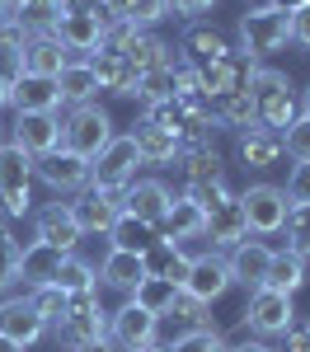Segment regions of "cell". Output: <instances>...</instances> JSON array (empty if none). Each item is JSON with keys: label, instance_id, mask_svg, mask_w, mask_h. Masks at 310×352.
Segmentation results:
<instances>
[{"label": "cell", "instance_id": "cell-1", "mask_svg": "<svg viewBox=\"0 0 310 352\" xmlns=\"http://www.w3.org/2000/svg\"><path fill=\"white\" fill-rule=\"evenodd\" d=\"M250 104H254V127H263V132H287L301 113H296V99H291V80L273 71V66H254L250 76Z\"/></svg>", "mask_w": 310, "mask_h": 352}, {"label": "cell", "instance_id": "cell-2", "mask_svg": "<svg viewBox=\"0 0 310 352\" xmlns=\"http://www.w3.org/2000/svg\"><path fill=\"white\" fill-rule=\"evenodd\" d=\"M56 338H61L71 352L89 348V343H99V338H109V310L99 305V287H94V292L66 296V310H61V320H56Z\"/></svg>", "mask_w": 310, "mask_h": 352}, {"label": "cell", "instance_id": "cell-3", "mask_svg": "<svg viewBox=\"0 0 310 352\" xmlns=\"http://www.w3.org/2000/svg\"><path fill=\"white\" fill-rule=\"evenodd\" d=\"M291 43V14L278 5H254L240 14V52L258 61V56H273Z\"/></svg>", "mask_w": 310, "mask_h": 352}, {"label": "cell", "instance_id": "cell-4", "mask_svg": "<svg viewBox=\"0 0 310 352\" xmlns=\"http://www.w3.org/2000/svg\"><path fill=\"white\" fill-rule=\"evenodd\" d=\"M33 155L24 146L5 141L0 146V212L5 217H28L33 207Z\"/></svg>", "mask_w": 310, "mask_h": 352}, {"label": "cell", "instance_id": "cell-5", "mask_svg": "<svg viewBox=\"0 0 310 352\" xmlns=\"http://www.w3.org/2000/svg\"><path fill=\"white\" fill-rule=\"evenodd\" d=\"M137 164H141V151H137V141H132V132H127V136H113L109 146L89 160V188L122 192L132 179H137Z\"/></svg>", "mask_w": 310, "mask_h": 352}, {"label": "cell", "instance_id": "cell-6", "mask_svg": "<svg viewBox=\"0 0 310 352\" xmlns=\"http://www.w3.org/2000/svg\"><path fill=\"white\" fill-rule=\"evenodd\" d=\"M109 141H113V122H109V113L99 109V104H76L71 118L61 122V146L76 151L80 160H94Z\"/></svg>", "mask_w": 310, "mask_h": 352}, {"label": "cell", "instance_id": "cell-7", "mask_svg": "<svg viewBox=\"0 0 310 352\" xmlns=\"http://www.w3.org/2000/svg\"><path fill=\"white\" fill-rule=\"evenodd\" d=\"M184 296H193L197 305H212V300H221L230 287H235V277H230V263H225L217 249H207V254H197L188 258V272H184Z\"/></svg>", "mask_w": 310, "mask_h": 352}, {"label": "cell", "instance_id": "cell-8", "mask_svg": "<svg viewBox=\"0 0 310 352\" xmlns=\"http://www.w3.org/2000/svg\"><path fill=\"white\" fill-rule=\"evenodd\" d=\"M240 207H245V221H250L254 235H278L287 212H291L287 192L273 188V184H250V188L240 192Z\"/></svg>", "mask_w": 310, "mask_h": 352}, {"label": "cell", "instance_id": "cell-9", "mask_svg": "<svg viewBox=\"0 0 310 352\" xmlns=\"http://www.w3.org/2000/svg\"><path fill=\"white\" fill-rule=\"evenodd\" d=\"M254 76V61L245 52H221L217 61H207V66H197V89L207 94V99H221V94H235V89H245Z\"/></svg>", "mask_w": 310, "mask_h": 352}, {"label": "cell", "instance_id": "cell-10", "mask_svg": "<svg viewBox=\"0 0 310 352\" xmlns=\"http://www.w3.org/2000/svg\"><path fill=\"white\" fill-rule=\"evenodd\" d=\"M66 212L76 221L80 235H109V226L122 212V192H99V188H80L76 202H66Z\"/></svg>", "mask_w": 310, "mask_h": 352}, {"label": "cell", "instance_id": "cell-11", "mask_svg": "<svg viewBox=\"0 0 310 352\" xmlns=\"http://www.w3.org/2000/svg\"><path fill=\"white\" fill-rule=\"evenodd\" d=\"M33 174L52 192H80L85 184H89V160H80V155L66 151V146H56L47 155H33Z\"/></svg>", "mask_w": 310, "mask_h": 352}, {"label": "cell", "instance_id": "cell-12", "mask_svg": "<svg viewBox=\"0 0 310 352\" xmlns=\"http://www.w3.org/2000/svg\"><path fill=\"white\" fill-rule=\"evenodd\" d=\"M245 324L254 333H263V338H278L287 329L296 324V310H291V296H282V292H268V287H254L250 305H245Z\"/></svg>", "mask_w": 310, "mask_h": 352}, {"label": "cell", "instance_id": "cell-13", "mask_svg": "<svg viewBox=\"0 0 310 352\" xmlns=\"http://www.w3.org/2000/svg\"><path fill=\"white\" fill-rule=\"evenodd\" d=\"M202 240L212 249H235L240 240H250V221H245L240 197H225L221 207L202 212Z\"/></svg>", "mask_w": 310, "mask_h": 352}, {"label": "cell", "instance_id": "cell-14", "mask_svg": "<svg viewBox=\"0 0 310 352\" xmlns=\"http://www.w3.org/2000/svg\"><path fill=\"white\" fill-rule=\"evenodd\" d=\"M109 338L122 352L146 348V343H155V338H160V320H155L151 310H141V305L127 300L122 310H113V315H109Z\"/></svg>", "mask_w": 310, "mask_h": 352}, {"label": "cell", "instance_id": "cell-15", "mask_svg": "<svg viewBox=\"0 0 310 352\" xmlns=\"http://www.w3.org/2000/svg\"><path fill=\"white\" fill-rule=\"evenodd\" d=\"M104 19H94V14H66V10H56V24H52V38L66 47V52H85L94 56L104 47Z\"/></svg>", "mask_w": 310, "mask_h": 352}, {"label": "cell", "instance_id": "cell-16", "mask_svg": "<svg viewBox=\"0 0 310 352\" xmlns=\"http://www.w3.org/2000/svg\"><path fill=\"white\" fill-rule=\"evenodd\" d=\"M169 202H174V192H169L160 179H132V184L122 188V212L137 217V221H151V226L165 221Z\"/></svg>", "mask_w": 310, "mask_h": 352}, {"label": "cell", "instance_id": "cell-17", "mask_svg": "<svg viewBox=\"0 0 310 352\" xmlns=\"http://www.w3.org/2000/svg\"><path fill=\"white\" fill-rule=\"evenodd\" d=\"M0 333H5L10 343L28 348V343H38V338L47 333V320L28 305V296H10V300H0Z\"/></svg>", "mask_w": 310, "mask_h": 352}, {"label": "cell", "instance_id": "cell-18", "mask_svg": "<svg viewBox=\"0 0 310 352\" xmlns=\"http://www.w3.org/2000/svg\"><path fill=\"white\" fill-rule=\"evenodd\" d=\"M179 179L184 188H202V184H225V160L221 151L207 141V146H184L179 151Z\"/></svg>", "mask_w": 310, "mask_h": 352}, {"label": "cell", "instance_id": "cell-19", "mask_svg": "<svg viewBox=\"0 0 310 352\" xmlns=\"http://www.w3.org/2000/svg\"><path fill=\"white\" fill-rule=\"evenodd\" d=\"M14 146H24L28 155H47L61 146V118L56 113H19L14 118Z\"/></svg>", "mask_w": 310, "mask_h": 352}, {"label": "cell", "instance_id": "cell-20", "mask_svg": "<svg viewBox=\"0 0 310 352\" xmlns=\"http://www.w3.org/2000/svg\"><path fill=\"white\" fill-rule=\"evenodd\" d=\"M33 240L52 244L61 254H71L76 244H80V230H76V221L66 212V202H47V207H38V217H33Z\"/></svg>", "mask_w": 310, "mask_h": 352}, {"label": "cell", "instance_id": "cell-21", "mask_svg": "<svg viewBox=\"0 0 310 352\" xmlns=\"http://www.w3.org/2000/svg\"><path fill=\"white\" fill-rule=\"evenodd\" d=\"M230 277L235 282H245V287H263V277H268V263H273V249L263 240H240L230 249Z\"/></svg>", "mask_w": 310, "mask_h": 352}, {"label": "cell", "instance_id": "cell-22", "mask_svg": "<svg viewBox=\"0 0 310 352\" xmlns=\"http://www.w3.org/2000/svg\"><path fill=\"white\" fill-rule=\"evenodd\" d=\"M10 104L19 113H56L61 94H56V80H47V76H19L10 85Z\"/></svg>", "mask_w": 310, "mask_h": 352}, {"label": "cell", "instance_id": "cell-23", "mask_svg": "<svg viewBox=\"0 0 310 352\" xmlns=\"http://www.w3.org/2000/svg\"><path fill=\"white\" fill-rule=\"evenodd\" d=\"M221 52H230V43H225L221 33L212 24H188L184 28V38H179V56L188 61V66H207V61H217Z\"/></svg>", "mask_w": 310, "mask_h": 352}, {"label": "cell", "instance_id": "cell-24", "mask_svg": "<svg viewBox=\"0 0 310 352\" xmlns=\"http://www.w3.org/2000/svg\"><path fill=\"white\" fill-rule=\"evenodd\" d=\"M61 249H52V244L33 240L24 249V258H19V282H28V287H52L56 272H61Z\"/></svg>", "mask_w": 310, "mask_h": 352}, {"label": "cell", "instance_id": "cell-25", "mask_svg": "<svg viewBox=\"0 0 310 352\" xmlns=\"http://www.w3.org/2000/svg\"><path fill=\"white\" fill-rule=\"evenodd\" d=\"M132 141H137V151H141V164H169V160H179V151H184L179 136L155 127V122H146V118L132 127Z\"/></svg>", "mask_w": 310, "mask_h": 352}, {"label": "cell", "instance_id": "cell-26", "mask_svg": "<svg viewBox=\"0 0 310 352\" xmlns=\"http://www.w3.org/2000/svg\"><path fill=\"white\" fill-rule=\"evenodd\" d=\"M282 155H287V146H282L278 132H263V127L240 132V160L250 164V169H278Z\"/></svg>", "mask_w": 310, "mask_h": 352}, {"label": "cell", "instance_id": "cell-27", "mask_svg": "<svg viewBox=\"0 0 310 352\" xmlns=\"http://www.w3.org/2000/svg\"><path fill=\"white\" fill-rule=\"evenodd\" d=\"M155 230H160V240H174V244L202 240V207H193L188 197H174L169 212H165V221H160Z\"/></svg>", "mask_w": 310, "mask_h": 352}, {"label": "cell", "instance_id": "cell-28", "mask_svg": "<svg viewBox=\"0 0 310 352\" xmlns=\"http://www.w3.org/2000/svg\"><path fill=\"white\" fill-rule=\"evenodd\" d=\"M141 277H146V263H141V254H127V249H109V258L99 263V282L113 292H127V296Z\"/></svg>", "mask_w": 310, "mask_h": 352}, {"label": "cell", "instance_id": "cell-29", "mask_svg": "<svg viewBox=\"0 0 310 352\" xmlns=\"http://www.w3.org/2000/svg\"><path fill=\"white\" fill-rule=\"evenodd\" d=\"M66 61H71V52L56 38H28L24 43V76H47V80H56Z\"/></svg>", "mask_w": 310, "mask_h": 352}, {"label": "cell", "instance_id": "cell-30", "mask_svg": "<svg viewBox=\"0 0 310 352\" xmlns=\"http://www.w3.org/2000/svg\"><path fill=\"white\" fill-rule=\"evenodd\" d=\"M89 71H94V85L99 89H109V94H137V76L127 71V61L118 52H99L89 56Z\"/></svg>", "mask_w": 310, "mask_h": 352}, {"label": "cell", "instance_id": "cell-31", "mask_svg": "<svg viewBox=\"0 0 310 352\" xmlns=\"http://www.w3.org/2000/svg\"><path fill=\"white\" fill-rule=\"evenodd\" d=\"M179 296H184V287H179V282H169V277H141L137 287H132V305L151 310L155 320H160V315H169Z\"/></svg>", "mask_w": 310, "mask_h": 352}, {"label": "cell", "instance_id": "cell-32", "mask_svg": "<svg viewBox=\"0 0 310 352\" xmlns=\"http://www.w3.org/2000/svg\"><path fill=\"white\" fill-rule=\"evenodd\" d=\"M268 292H282V296H296L306 287V258L301 254H287V249H273V263H268V277H263Z\"/></svg>", "mask_w": 310, "mask_h": 352}, {"label": "cell", "instance_id": "cell-33", "mask_svg": "<svg viewBox=\"0 0 310 352\" xmlns=\"http://www.w3.org/2000/svg\"><path fill=\"white\" fill-rule=\"evenodd\" d=\"M141 263H146V277H169V282H184V272H188V254H184L174 240H155L146 254H141Z\"/></svg>", "mask_w": 310, "mask_h": 352}, {"label": "cell", "instance_id": "cell-34", "mask_svg": "<svg viewBox=\"0 0 310 352\" xmlns=\"http://www.w3.org/2000/svg\"><path fill=\"white\" fill-rule=\"evenodd\" d=\"M109 240H113V249H127V254H146L151 244L160 240V230H155L151 221H137V217H127V212H118V221L109 226Z\"/></svg>", "mask_w": 310, "mask_h": 352}, {"label": "cell", "instance_id": "cell-35", "mask_svg": "<svg viewBox=\"0 0 310 352\" xmlns=\"http://www.w3.org/2000/svg\"><path fill=\"white\" fill-rule=\"evenodd\" d=\"M56 94H61V104H89V99L99 94L89 61H66L61 76H56Z\"/></svg>", "mask_w": 310, "mask_h": 352}, {"label": "cell", "instance_id": "cell-36", "mask_svg": "<svg viewBox=\"0 0 310 352\" xmlns=\"http://www.w3.org/2000/svg\"><path fill=\"white\" fill-rule=\"evenodd\" d=\"M212 118L230 127V132H250L254 127V104H250V89H235V94H221L212 99Z\"/></svg>", "mask_w": 310, "mask_h": 352}, {"label": "cell", "instance_id": "cell-37", "mask_svg": "<svg viewBox=\"0 0 310 352\" xmlns=\"http://www.w3.org/2000/svg\"><path fill=\"white\" fill-rule=\"evenodd\" d=\"M52 287H56V292H66V296H76V292H94V287H99V272L89 268L85 258L66 254V258H61V272H56Z\"/></svg>", "mask_w": 310, "mask_h": 352}, {"label": "cell", "instance_id": "cell-38", "mask_svg": "<svg viewBox=\"0 0 310 352\" xmlns=\"http://www.w3.org/2000/svg\"><path fill=\"white\" fill-rule=\"evenodd\" d=\"M113 14L127 19V24H137V28H146V24H160L169 14V0H113Z\"/></svg>", "mask_w": 310, "mask_h": 352}, {"label": "cell", "instance_id": "cell-39", "mask_svg": "<svg viewBox=\"0 0 310 352\" xmlns=\"http://www.w3.org/2000/svg\"><path fill=\"white\" fill-rule=\"evenodd\" d=\"M282 230H287V254H310V202L306 207H291L287 221H282Z\"/></svg>", "mask_w": 310, "mask_h": 352}, {"label": "cell", "instance_id": "cell-40", "mask_svg": "<svg viewBox=\"0 0 310 352\" xmlns=\"http://www.w3.org/2000/svg\"><path fill=\"white\" fill-rule=\"evenodd\" d=\"M225 348H230V343H225L221 333L207 324V329H193V333H179L165 352H225Z\"/></svg>", "mask_w": 310, "mask_h": 352}, {"label": "cell", "instance_id": "cell-41", "mask_svg": "<svg viewBox=\"0 0 310 352\" xmlns=\"http://www.w3.org/2000/svg\"><path fill=\"white\" fill-rule=\"evenodd\" d=\"M19 258H24V249H19V240H14L10 230H0V292L19 282Z\"/></svg>", "mask_w": 310, "mask_h": 352}, {"label": "cell", "instance_id": "cell-42", "mask_svg": "<svg viewBox=\"0 0 310 352\" xmlns=\"http://www.w3.org/2000/svg\"><path fill=\"white\" fill-rule=\"evenodd\" d=\"M28 305H33L47 324H56L61 310H66V292H56V287H33V292H28Z\"/></svg>", "mask_w": 310, "mask_h": 352}, {"label": "cell", "instance_id": "cell-43", "mask_svg": "<svg viewBox=\"0 0 310 352\" xmlns=\"http://www.w3.org/2000/svg\"><path fill=\"white\" fill-rule=\"evenodd\" d=\"M282 146L296 164H310V118H296L287 132H282Z\"/></svg>", "mask_w": 310, "mask_h": 352}, {"label": "cell", "instance_id": "cell-44", "mask_svg": "<svg viewBox=\"0 0 310 352\" xmlns=\"http://www.w3.org/2000/svg\"><path fill=\"white\" fill-rule=\"evenodd\" d=\"M287 202L291 207H306L310 202V164H291V174H287Z\"/></svg>", "mask_w": 310, "mask_h": 352}, {"label": "cell", "instance_id": "cell-45", "mask_svg": "<svg viewBox=\"0 0 310 352\" xmlns=\"http://www.w3.org/2000/svg\"><path fill=\"white\" fill-rule=\"evenodd\" d=\"M184 197L193 207H202V212H212V207H221L225 197H235V192L225 188V184H202V188H184Z\"/></svg>", "mask_w": 310, "mask_h": 352}, {"label": "cell", "instance_id": "cell-46", "mask_svg": "<svg viewBox=\"0 0 310 352\" xmlns=\"http://www.w3.org/2000/svg\"><path fill=\"white\" fill-rule=\"evenodd\" d=\"M282 352H310V324H291L282 333Z\"/></svg>", "mask_w": 310, "mask_h": 352}, {"label": "cell", "instance_id": "cell-47", "mask_svg": "<svg viewBox=\"0 0 310 352\" xmlns=\"http://www.w3.org/2000/svg\"><path fill=\"white\" fill-rule=\"evenodd\" d=\"M291 43H301V47H310V5H301V10H291Z\"/></svg>", "mask_w": 310, "mask_h": 352}, {"label": "cell", "instance_id": "cell-48", "mask_svg": "<svg viewBox=\"0 0 310 352\" xmlns=\"http://www.w3.org/2000/svg\"><path fill=\"white\" fill-rule=\"evenodd\" d=\"M217 0H169V10L174 14H188V19H197V14H207Z\"/></svg>", "mask_w": 310, "mask_h": 352}, {"label": "cell", "instance_id": "cell-49", "mask_svg": "<svg viewBox=\"0 0 310 352\" xmlns=\"http://www.w3.org/2000/svg\"><path fill=\"white\" fill-rule=\"evenodd\" d=\"M225 352H273V348L258 343V338H245V343H235V348H225Z\"/></svg>", "mask_w": 310, "mask_h": 352}, {"label": "cell", "instance_id": "cell-50", "mask_svg": "<svg viewBox=\"0 0 310 352\" xmlns=\"http://www.w3.org/2000/svg\"><path fill=\"white\" fill-rule=\"evenodd\" d=\"M80 352H122L113 338H99V343H89V348H80Z\"/></svg>", "mask_w": 310, "mask_h": 352}, {"label": "cell", "instance_id": "cell-51", "mask_svg": "<svg viewBox=\"0 0 310 352\" xmlns=\"http://www.w3.org/2000/svg\"><path fill=\"white\" fill-rule=\"evenodd\" d=\"M268 5H278V10H287V14H291V10H301V5H310V0H268Z\"/></svg>", "mask_w": 310, "mask_h": 352}, {"label": "cell", "instance_id": "cell-52", "mask_svg": "<svg viewBox=\"0 0 310 352\" xmlns=\"http://www.w3.org/2000/svg\"><path fill=\"white\" fill-rule=\"evenodd\" d=\"M19 5H33V10H56L61 0H19Z\"/></svg>", "mask_w": 310, "mask_h": 352}, {"label": "cell", "instance_id": "cell-53", "mask_svg": "<svg viewBox=\"0 0 310 352\" xmlns=\"http://www.w3.org/2000/svg\"><path fill=\"white\" fill-rule=\"evenodd\" d=\"M0 352H24V348H19V343H10V338L0 333Z\"/></svg>", "mask_w": 310, "mask_h": 352}, {"label": "cell", "instance_id": "cell-54", "mask_svg": "<svg viewBox=\"0 0 310 352\" xmlns=\"http://www.w3.org/2000/svg\"><path fill=\"white\" fill-rule=\"evenodd\" d=\"M301 118H310V89L301 94Z\"/></svg>", "mask_w": 310, "mask_h": 352}, {"label": "cell", "instance_id": "cell-55", "mask_svg": "<svg viewBox=\"0 0 310 352\" xmlns=\"http://www.w3.org/2000/svg\"><path fill=\"white\" fill-rule=\"evenodd\" d=\"M5 104H10V85L0 80V109H5Z\"/></svg>", "mask_w": 310, "mask_h": 352}, {"label": "cell", "instance_id": "cell-56", "mask_svg": "<svg viewBox=\"0 0 310 352\" xmlns=\"http://www.w3.org/2000/svg\"><path fill=\"white\" fill-rule=\"evenodd\" d=\"M132 352H165L160 343H146V348H132Z\"/></svg>", "mask_w": 310, "mask_h": 352}, {"label": "cell", "instance_id": "cell-57", "mask_svg": "<svg viewBox=\"0 0 310 352\" xmlns=\"http://www.w3.org/2000/svg\"><path fill=\"white\" fill-rule=\"evenodd\" d=\"M0 146H5V122H0Z\"/></svg>", "mask_w": 310, "mask_h": 352}, {"label": "cell", "instance_id": "cell-58", "mask_svg": "<svg viewBox=\"0 0 310 352\" xmlns=\"http://www.w3.org/2000/svg\"><path fill=\"white\" fill-rule=\"evenodd\" d=\"M258 5H268V0H258Z\"/></svg>", "mask_w": 310, "mask_h": 352}]
</instances>
